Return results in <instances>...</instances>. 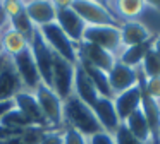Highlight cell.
Wrapping results in <instances>:
<instances>
[{
    "label": "cell",
    "mask_w": 160,
    "mask_h": 144,
    "mask_svg": "<svg viewBox=\"0 0 160 144\" xmlns=\"http://www.w3.org/2000/svg\"><path fill=\"white\" fill-rule=\"evenodd\" d=\"M62 118H64V125L72 127V129H76L78 132H81L86 137L102 130L100 123L95 117L93 108L88 106L86 103H83L76 94H71L69 98L64 99Z\"/></svg>",
    "instance_id": "6da1fadb"
},
{
    "label": "cell",
    "mask_w": 160,
    "mask_h": 144,
    "mask_svg": "<svg viewBox=\"0 0 160 144\" xmlns=\"http://www.w3.org/2000/svg\"><path fill=\"white\" fill-rule=\"evenodd\" d=\"M74 12L84 21L86 26H119L121 27V21L119 17L107 9L105 5L95 2V0H74L72 5Z\"/></svg>",
    "instance_id": "7a4b0ae2"
},
{
    "label": "cell",
    "mask_w": 160,
    "mask_h": 144,
    "mask_svg": "<svg viewBox=\"0 0 160 144\" xmlns=\"http://www.w3.org/2000/svg\"><path fill=\"white\" fill-rule=\"evenodd\" d=\"M40 33H42L45 43L50 46V50L53 51L55 55L62 57L64 60L71 62V64L76 65L78 62V45L72 43V41L67 38V34L57 26V22L47 24V26L38 27Z\"/></svg>",
    "instance_id": "3957f363"
},
{
    "label": "cell",
    "mask_w": 160,
    "mask_h": 144,
    "mask_svg": "<svg viewBox=\"0 0 160 144\" xmlns=\"http://www.w3.org/2000/svg\"><path fill=\"white\" fill-rule=\"evenodd\" d=\"M36 101H38L40 108H42L43 115H45L47 122H48L50 129H62L64 127V118H62V105L64 101L57 96L50 86L40 82V86L33 91Z\"/></svg>",
    "instance_id": "277c9868"
},
{
    "label": "cell",
    "mask_w": 160,
    "mask_h": 144,
    "mask_svg": "<svg viewBox=\"0 0 160 144\" xmlns=\"http://www.w3.org/2000/svg\"><path fill=\"white\" fill-rule=\"evenodd\" d=\"M83 41L105 48L115 57H119L122 51L121 27L119 26H86L83 33Z\"/></svg>",
    "instance_id": "5b68a950"
},
{
    "label": "cell",
    "mask_w": 160,
    "mask_h": 144,
    "mask_svg": "<svg viewBox=\"0 0 160 144\" xmlns=\"http://www.w3.org/2000/svg\"><path fill=\"white\" fill-rule=\"evenodd\" d=\"M74 74H76V65L53 53V58H52V89L57 93V96L62 101L72 94Z\"/></svg>",
    "instance_id": "8992f818"
},
{
    "label": "cell",
    "mask_w": 160,
    "mask_h": 144,
    "mask_svg": "<svg viewBox=\"0 0 160 144\" xmlns=\"http://www.w3.org/2000/svg\"><path fill=\"white\" fill-rule=\"evenodd\" d=\"M29 48H31L33 58L36 62V67L40 72V79L43 84L52 88V58H53V51L50 50V46L45 43L40 29L36 27L35 34H33L31 41H29Z\"/></svg>",
    "instance_id": "52a82bcc"
},
{
    "label": "cell",
    "mask_w": 160,
    "mask_h": 144,
    "mask_svg": "<svg viewBox=\"0 0 160 144\" xmlns=\"http://www.w3.org/2000/svg\"><path fill=\"white\" fill-rule=\"evenodd\" d=\"M143 75L141 69H138V84L132 86L131 89L124 93H119V94L114 96V106L115 112H117V117L121 120V123L128 118L131 113H134L136 110L141 108V93H143Z\"/></svg>",
    "instance_id": "ba28073f"
},
{
    "label": "cell",
    "mask_w": 160,
    "mask_h": 144,
    "mask_svg": "<svg viewBox=\"0 0 160 144\" xmlns=\"http://www.w3.org/2000/svg\"><path fill=\"white\" fill-rule=\"evenodd\" d=\"M11 62L14 65V69L18 70L19 77H21L24 89L26 91H35L40 86L42 79H40V72H38V67H36L35 58H33L31 48H26L24 51L11 57Z\"/></svg>",
    "instance_id": "9c48e42d"
},
{
    "label": "cell",
    "mask_w": 160,
    "mask_h": 144,
    "mask_svg": "<svg viewBox=\"0 0 160 144\" xmlns=\"http://www.w3.org/2000/svg\"><path fill=\"white\" fill-rule=\"evenodd\" d=\"M78 60L84 62V64H90V65H93V67H97L108 74V70L117 62V57L102 46L81 41V43H78Z\"/></svg>",
    "instance_id": "30bf717a"
},
{
    "label": "cell",
    "mask_w": 160,
    "mask_h": 144,
    "mask_svg": "<svg viewBox=\"0 0 160 144\" xmlns=\"http://www.w3.org/2000/svg\"><path fill=\"white\" fill-rule=\"evenodd\" d=\"M14 106L31 122V125L50 129V125H48V122H47V118H45V115H43V112H42V108H40L33 91H26V89L21 91L14 98Z\"/></svg>",
    "instance_id": "8fae6325"
},
{
    "label": "cell",
    "mask_w": 160,
    "mask_h": 144,
    "mask_svg": "<svg viewBox=\"0 0 160 144\" xmlns=\"http://www.w3.org/2000/svg\"><path fill=\"white\" fill-rule=\"evenodd\" d=\"M55 22L64 33L67 34L72 43H81L83 41V33L86 29V24L84 21L74 12L72 7H67V9H57V16H55Z\"/></svg>",
    "instance_id": "7c38bea8"
},
{
    "label": "cell",
    "mask_w": 160,
    "mask_h": 144,
    "mask_svg": "<svg viewBox=\"0 0 160 144\" xmlns=\"http://www.w3.org/2000/svg\"><path fill=\"white\" fill-rule=\"evenodd\" d=\"M138 69L124 65L119 60L115 62L114 67H112L107 74L108 75V84H110V89H112V93H114V96L119 94V93L128 91L132 86L138 84Z\"/></svg>",
    "instance_id": "4fadbf2b"
},
{
    "label": "cell",
    "mask_w": 160,
    "mask_h": 144,
    "mask_svg": "<svg viewBox=\"0 0 160 144\" xmlns=\"http://www.w3.org/2000/svg\"><path fill=\"white\" fill-rule=\"evenodd\" d=\"M21 91H24V84L12 65L11 58H7L4 67L0 69V103L14 101V98Z\"/></svg>",
    "instance_id": "5bb4252c"
},
{
    "label": "cell",
    "mask_w": 160,
    "mask_h": 144,
    "mask_svg": "<svg viewBox=\"0 0 160 144\" xmlns=\"http://www.w3.org/2000/svg\"><path fill=\"white\" fill-rule=\"evenodd\" d=\"M22 3H24V12L36 27L55 22L57 9L52 0H22Z\"/></svg>",
    "instance_id": "9a60e30c"
},
{
    "label": "cell",
    "mask_w": 160,
    "mask_h": 144,
    "mask_svg": "<svg viewBox=\"0 0 160 144\" xmlns=\"http://www.w3.org/2000/svg\"><path fill=\"white\" fill-rule=\"evenodd\" d=\"M93 112H95V117H97L102 130H105L108 134H114L121 127V120H119L115 106H114V98L98 96V99L93 105Z\"/></svg>",
    "instance_id": "2e32d148"
},
{
    "label": "cell",
    "mask_w": 160,
    "mask_h": 144,
    "mask_svg": "<svg viewBox=\"0 0 160 144\" xmlns=\"http://www.w3.org/2000/svg\"><path fill=\"white\" fill-rule=\"evenodd\" d=\"M153 38L152 31L139 21H126L121 24V43L122 48L134 46V45L148 43Z\"/></svg>",
    "instance_id": "e0dca14e"
},
{
    "label": "cell",
    "mask_w": 160,
    "mask_h": 144,
    "mask_svg": "<svg viewBox=\"0 0 160 144\" xmlns=\"http://www.w3.org/2000/svg\"><path fill=\"white\" fill-rule=\"evenodd\" d=\"M72 94H76L78 98L81 99L83 103H86L88 106L93 108L95 101L98 99V91L95 89V86L91 84L90 77L86 75V72L83 70L79 64H76V74H74V89Z\"/></svg>",
    "instance_id": "ac0fdd59"
},
{
    "label": "cell",
    "mask_w": 160,
    "mask_h": 144,
    "mask_svg": "<svg viewBox=\"0 0 160 144\" xmlns=\"http://www.w3.org/2000/svg\"><path fill=\"white\" fill-rule=\"evenodd\" d=\"M122 123H124L126 129H128L138 141H141L143 144H155L153 134H152V130H150L148 122H146V118H145V115H143L141 108L136 110L134 113H131V115H129Z\"/></svg>",
    "instance_id": "d6986e66"
},
{
    "label": "cell",
    "mask_w": 160,
    "mask_h": 144,
    "mask_svg": "<svg viewBox=\"0 0 160 144\" xmlns=\"http://www.w3.org/2000/svg\"><path fill=\"white\" fill-rule=\"evenodd\" d=\"M0 46L4 55H7L9 58L14 55L24 51L26 48H29V41L22 36L19 31H16L14 27H7L5 31H2V40H0Z\"/></svg>",
    "instance_id": "ffe728a7"
},
{
    "label": "cell",
    "mask_w": 160,
    "mask_h": 144,
    "mask_svg": "<svg viewBox=\"0 0 160 144\" xmlns=\"http://www.w3.org/2000/svg\"><path fill=\"white\" fill-rule=\"evenodd\" d=\"M143 82H145V79H143ZM141 112L145 115L146 122H148V127L153 134V139H155L157 130L160 127V101L153 99L145 89L141 93Z\"/></svg>",
    "instance_id": "44dd1931"
},
{
    "label": "cell",
    "mask_w": 160,
    "mask_h": 144,
    "mask_svg": "<svg viewBox=\"0 0 160 144\" xmlns=\"http://www.w3.org/2000/svg\"><path fill=\"white\" fill-rule=\"evenodd\" d=\"M78 64L83 67V70L86 72V75L90 77L91 84L95 86V89L98 91V94L103 96V98H114V93L110 89V84H108V75L107 72L100 70V69L93 67L90 64H84V62H78Z\"/></svg>",
    "instance_id": "7402d4cb"
},
{
    "label": "cell",
    "mask_w": 160,
    "mask_h": 144,
    "mask_svg": "<svg viewBox=\"0 0 160 144\" xmlns=\"http://www.w3.org/2000/svg\"><path fill=\"white\" fill-rule=\"evenodd\" d=\"M112 2H114V9L119 19L136 21L148 9L145 0H112Z\"/></svg>",
    "instance_id": "603a6c76"
},
{
    "label": "cell",
    "mask_w": 160,
    "mask_h": 144,
    "mask_svg": "<svg viewBox=\"0 0 160 144\" xmlns=\"http://www.w3.org/2000/svg\"><path fill=\"white\" fill-rule=\"evenodd\" d=\"M150 41L148 43H141V45H134V46L122 48V51L117 57V60L122 62L124 65H129V67H132V69H138L139 65H141L145 55L148 53V50H150Z\"/></svg>",
    "instance_id": "cb8c5ba5"
},
{
    "label": "cell",
    "mask_w": 160,
    "mask_h": 144,
    "mask_svg": "<svg viewBox=\"0 0 160 144\" xmlns=\"http://www.w3.org/2000/svg\"><path fill=\"white\" fill-rule=\"evenodd\" d=\"M47 130L50 129H43V127H36V125L26 127L21 134L11 137V139L0 141V144H38Z\"/></svg>",
    "instance_id": "d4e9b609"
},
{
    "label": "cell",
    "mask_w": 160,
    "mask_h": 144,
    "mask_svg": "<svg viewBox=\"0 0 160 144\" xmlns=\"http://www.w3.org/2000/svg\"><path fill=\"white\" fill-rule=\"evenodd\" d=\"M0 123L5 125V127H11V129H18V130H22V129H26V127H31V122H29L16 106H12L5 115L0 118Z\"/></svg>",
    "instance_id": "484cf974"
},
{
    "label": "cell",
    "mask_w": 160,
    "mask_h": 144,
    "mask_svg": "<svg viewBox=\"0 0 160 144\" xmlns=\"http://www.w3.org/2000/svg\"><path fill=\"white\" fill-rule=\"evenodd\" d=\"M11 27H14L16 31H19L28 41H31L33 34H35V31H36V26L29 21L28 14H26L24 10H22L19 16H16L11 19Z\"/></svg>",
    "instance_id": "4316f807"
},
{
    "label": "cell",
    "mask_w": 160,
    "mask_h": 144,
    "mask_svg": "<svg viewBox=\"0 0 160 144\" xmlns=\"http://www.w3.org/2000/svg\"><path fill=\"white\" fill-rule=\"evenodd\" d=\"M139 69H141L145 79L160 77V57L157 53H153L152 50H148V53L145 55V58H143Z\"/></svg>",
    "instance_id": "83f0119b"
},
{
    "label": "cell",
    "mask_w": 160,
    "mask_h": 144,
    "mask_svg": "<svg viewBox=\"0 0 160 144\" xmlns=\"http://www.w3.org/2000/svg\"><path fill=\"white\" fill-rule=\"evenodd\" d=\"M62 144H88V137L72 127H62Z\"/></svg>",
    "instance_id": "f1b7e54d"
},
{
    "label": "cell",
    "mask_w": 160,
    "mask_h": 144,
    "mask_svg": "<svg viewBox=\"0 0 160 144\" xmlns=\"http://www.w3.org/2000/svg\"><path fill=\"white\" fill-rule=\"evenodd\" d=\"M114 139H115V144H143L141 141H138L128 129H126L124 123H121V127L114 132Z\"/></svg>",
    "instance_id": "f546056e"
},
{
    "label": "cell",
    "mask_w": 160,
    "mask_h": 144,
    "mask_svg": "<svg viewBox=\"0 0 160 144\" xmlns=\"http://www.w3.org/2000/svg\"><path fill=\"white\" fill-rule=\"evenodd\" d=\"M2 7H4L5 14L9 16V19L19 16L24 10V3L22 0H2Z\"/></svg>",
    "instance_id": "4dcf8cb0"
},
{
    "label": "cell",
    "mask_w": 160,
    "mask_h": 144,
    "mask_svg": "<svg viewBox=\"0 0 160 144\" xmlns=\"http://www.w3.org/2000/svg\"><path fill=\"white\" fill-rule=\"evenodd\" d=\"M143 89H145L153 99L160 101V77L145 79V82H143Z\"/></svg>",
    "instance_id": "1f68e13d"
},
{
    "label": "cell",
    "mask_w": 160,
    "mask_h": 144,
    "mask_svg": "<svg viewBox=\"0 0 160 144\" xmlns=\"http://www.w3.org/2000/svg\"><path fill=\"white\" fill-rule=\"evenodd\" d=\"M38 144H62V129L47 130Z\"/></svg>",
    "instance_id": "d6a6232c"
},
{
    "label": "cell",
    "mask_w": 160,
    "mask_h": 144,
    "mask_svg": "<svg viewBox=\"0 0 160 144\" xmlns=\"http://www.w3.org/2000/svg\"><path fill=\"white\" fill-rule=\"evenodd\" d=\"M88 144H115V139H114V134L100 130V132L88 137Z\"/></svg>",
    "instance_id": "836d02e7"
},
{
    "label": "cell",
    "mask_w": 160,
    "mask_h": 144,
    "mask_svg": "<svg viewBox=\"0 0 160 144\" xmlns=\"http://www.w3.org/2000/svg\"><path fill=\"white\" fill-rule=\"evenodd\" d=\"M150 50L160 57V34H155L152 38V41H150Z\"/></svg>",
    "instance_id": "e575fe53"
},
{
    "label": "cell",
    "mask_w": 160,
    "mask_h": 144,
    "mask_svg": "<svg viewBox=\"0 0 160 144\" xmlns=\"http://www.w3.org/2000/svg\"><path fill=\"white\" fill-rule=\"evenodd\" d=\"M74 0H52V3L55 5V9H67L72 5Z\"/></svg>",
    "instance_id": "d590c367"
},
{
    "label": "cell",
    "mask_w": 160,
    "mask_h": 144,
    "mask_svg": "<svg viewBox=\"0 0 160 144\" xmlns=\"http://www.w3.org/2000/svg\"><path fill=\"white\" fill-rule=\"evenodd\" d=\"M12 106H14V101H2V103H0V118H2L9 110H11Z\"/></svg>",
    "instance_id": "8d00e7d4"
},
{
    "label": "cell",
    "mask_w": 160,
    "mask_h": 144,
    "mask_svg": "<svg viewBox=\"0 0 160 144\" xmlns=\"http://www.w3.org/2000/svg\"><path fill=\"white\" fill-rule=\"evenodd\" d=\"M145 2L148 7H152L155 10H160V0H145Z\"/></svg>",
    "instance_id": "74e56055"
},
{
    "label": "cell",
    "mask_w": 160,
    "mask_h": 144,
    "mask_svg": "<svg viewBox=\"0 0 160 144\" xmlns=\"http://www.w3.org/2000/svg\"><path fill=\"white\" fill-rule=\"evenodd\" d=\"M7 55H0V69H2V67H4V64H5V62H7Z\"/></svg>",
    "instance_id": "f35d334b"
},
{
    "label": "cell",
    "mask_w": 160,
    "mask_h": 144,
    "mask_svg": "<svg viewBox=\"0 0 160 144\" xmlns=\"http://www.w3.org/2000/svg\"><path fill=\"white\" fill-rule=\"evenodd\" d=\"M95 2H98V3H102V5H105L107 9H110V7H108V5H110V2H108V0H95Z\"/></svg>",
    "instance_id": "ab89813d"
},
{
    "label": "cell",
    "mask_w": 160,
    "mask_h": 144,
    "mask_svg": "<svg viewBox=\"0 0 160 144\" xmlns=\"http://www.w3.org/2000/svg\"><path fill=\"white\" fill-rule=\"evenodd\" d=\"M155 144H160V127L157 130V136H155Z\"/></svg>",
    "instance_id": "60d3db41"
},
{
    "label": "cell",
    "mask_w": 160,
    "mask_h": 144,
    "mask_svg": "<svg viewBox=\"0 0 160 144\" xmlns=\"http://www.w3.org/2000/svg\"><path fill=\"white\" fill-rule=\"evenodd\" d=\"M0 55H4V51H2V46H0Z\"/></svg>",
    "instance_id": "b9f144b4"
},
{
    "label": "cell",
    "mask_w": 160,
    "mask_h": 144,
    "mask_svg": "<svg viewBox=\"0 0 160 144\" xmlns=\"http://www.w3.org/2000/svg\"><path fill=\"white\" fill-rule=\"evenodd\" d=\"M0 40H2V31H0Z\"/></svg>",
    "instance_id": "7bdbcfd3"
},
{
    "label": "cell",
    "mask_w": 160,
    "mask_h": 144,
    "mask_svg": "<svg viewBox=\"0 0 160 144\" xmlns=\"http://www.w3.org/2000/svg\"><path fill=\"white\" fill-rule=\"evenodd\" d=\"M108 2H110V3H112V0H108Z\"/></svg>",
    "instance_id": "ee69618b"
}]
</instances>
